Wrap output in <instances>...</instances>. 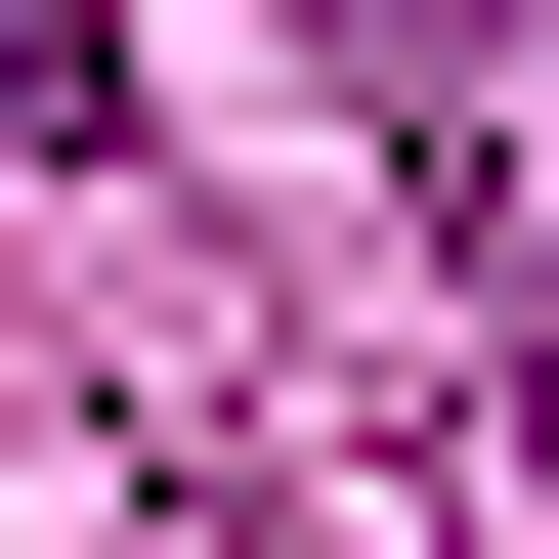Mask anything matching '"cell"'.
Instances as JSON below:
<instances>
[{"instance_id": "6da1fadb", "label": "cell", "mask_w": 559, "mask_h": 559, "mask_svg": "<svg viewBox=\"0 0 559 559\" xmlns=\"http://www.w3.org/2000/svg\"><path fill=\"white\" fill-rule=\"evenodd\" d=\"M0 173H130V0H0Z\"/></svg>"}, {"instance_id": "7a4b0ae2", "label": "cell", "mask_w": 559, "mask_h": 559, "mask_svg": "<svg viewBox=\"0 0 559 559\" xmlns=\"http://www.w3.org/2000/svg\"><path fill=\"white\" fill-rule=\"evenodd\" d=\"M345 44H388V86H474V44H516V0H345Z\"/></svg>"}]
</instances>
